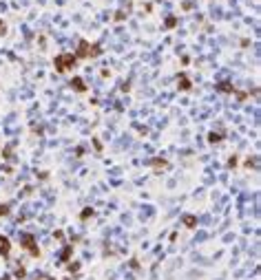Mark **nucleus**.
Returning a JSON list of instances; mask_svg holds the SVG:
<instances>
[{"mask_svg":"<svg viewBox=\"0 0 261 280\" xmlns=\"http://www.w3.org/2000/svg\"><path fill=\"white\" fill-rule=\"evenodd\" d=\"M53 64H56V71L64 73V71H69L71 66L75 64V55H73V53H62V55H58V58L53 60Z\"/></svg>","mask_w":261,"mask_h":280,"instance_id":"obj_1","label":"nucleus"},{"mask_svg":"<svg viewBox=\"0 0 261 280\" xmlns=\"http://www.w3.org/2000/svg\"><path fill=\"white\" fill-rule=\"evenodd\" d=\"M22 243H25V247H29V251H31V256H38V247H36V240H33V236L31 234H25L22 236Z\"/></svg>","mask_w":261,"mask_h":280,"instance_id":"obj_2","label":"nucleus"},{"mask_svg":"<svg viewBox=\"0 0 261 280\" xmlns=\"http://www.w3.org/2000/svg\"><path fill=\"white\" fill-rule=\"evenodd\" d=\"M89 55V42L86 40H80V44H78V55L75 58H86Z\"/></svg>","mask_w":261,"mask_h":280,"instance_id":"obj_3","label":"nucleus"},{"mask_svg":"<svg viewBox=\"0 0 261 280\" xmlns=\"http://www.w3.org/2000/svg\"><path fill=\"white\" fill-rule=\"evenodd\" d=\"M0 254L5 258L9 256V238H5V236H0Z\"/></svg>","mask_w":261,"mask_h":280,"instance_id":"obj_4","label":"nucleus"},{"mask_svg":"<svg viewBox=\"0 0 261 280\" xmlns=\"http://www.w3.org/2000/svg\"><path fill=\"white\" fill-rule=\"evenodd\" d=\"M71 86H73L78 93L86 91V86H84V80H82V77H73V80H71Z\"/></svg>","mask_w":261,"mask_h":280,"instance_id":"obj_5","label":"nucleus"},{"mask_svg":"<svg viewBox=\"0 0 261 280\" xmlns=\"http://www.w3.org/2000/svg\"><path fill=\"white\" fill-rule=\"evenodd\" d=\"M100 53H102L100 44H93V46H89V55H86V58H98Z\"/></svg>","mask_w":261,"mask_h":280,"instance_id":"obj_6","label":"nucleus"},{"mask_svg":"<svg viewBox=\"0 0 261 280\" xmlns=\"http://www.w3.org/2000/svg\"><path fill=\"white\" fill-rule=\"evenodd\" d=\"M179 82H181V91H191V82H188V77L184 73L179 75Z\"/></svg>","mask_w":261,"mask_h":280,"instance_id":"obj_7","label":"nucleus"},{"mask_svg":"<svg viewBox=\"0 0 261 280\" xmlns=\"http://www.w3.org/2000/svg\"><path fill=\"white\" fill-rule=\"evenodd\" d=\"M184 225L186 227H195L197 225V218L195 216H184Z\"/></svg>","mask_w":261,"mask_h":280,"instance_id":"obj_8","label":"nucleus"},{"mask_svg":"<svg viewBox=\"0 0 261 280\" xmlns=\"http://www.w3.org/2000/svg\"><path fill=\"white\" fill-rule=\"evenodd\" d=\"M164 24H166V27H168V29H173L175 24H177V18H175V16H168V18H166V22H164Z\"/></svg>","mask_w":261,"mask_h":280,"instance_id":"obj_9","label":"nucleus"},{"mask_svg":"<svg viewBox=\"0 0 261 280\" xmlns=\"http://www.w3.org/2000/svg\"><path fill=\"white\" fill-rule=\"evenodd\" d=\"M80 216H82V218H89V216H93V210H91V208H84Z\"/></svg>","mask_w":261,"mask_h":280,"instance_id":"obj_10","label":"nucleus"},{"mask_svg":"<svg viewBox=\"0 0 261 280\" xmlns=\"http://www.w3.org/2000/svg\"><path fill=\"white\" fill-rule=\"evenodd\" d=\"M219 139H221V135H215V133H210V135H208V141H212V143L219 141Z\"/></svg>","mask_w":261,"mask_h":280,"instance_id":"obj_11","label":"nucleus"},{"mask_svg":"<svg viewBox=\"0 0 261 280\" xmlns=\"http://www.w3.org/2000/svg\"><path fill=\"white\" fill-rule=\"evenodd\" d=\"M16 276H18V278H25V276H27L25 267H18V269H16Z\"/></svg>","mask_w":261,"mask_h":280,"instance_id":"obj_12","label":"nucleus"},{"mask_svg":"<svg viewBox=\"0 0 261 280\" xmlns=\"http://www.w3.org/2000/svg\"><path fill=\"white\" fill-rule=\"evenodd\" d=\"M219 91H224V93H230L232 88H230V84H226V82H224V84H219Z\"/></svg>","mask_w":261,"mask_h":280,"instance_id":"obj_13","label":"nucleus"},{"mask_svg":"<svg viewBox=\"0 0 261 280\" xmlns=\"http://www.w3.org/2000/svg\"><path fill=\"white\" fill-rule=\"evenodd\" d=\"M5 214H9V205H0V216H5Z\"/></svg>","mask_w":261,"mask_h":280,"instance_id":"obj_14","label":"nucleus"},{"mask_svg":"<svg viewBox=\"0 0 261 280\" xmlns=\"http://www.w3.org/2000/svg\"><path fill=\"white\" fill-rule=\"evenodd\" d=\"M0 29H2V20H0Z\"/></svg>","mask_w":261,"mask_h":280,"instance_id":"obj_15","label":"nucleus"},{"mask_svg":"<svg viewBox=\"0 0 261 280\" xmlns=\"http://www.w3.org/2000/svg\"><path fill=\"white\" fill-rule=\"evenodd\" d=\"M2 280H9V278H7V276H5V278H2Z\"/></svg>","mask_w":261,"mask_h":280,"instance_id":"obj_16","label":"nucleus"}]
</instances>
